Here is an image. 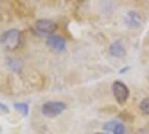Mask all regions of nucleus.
I'll list each match as a JSON object with an SVG mask.
<instances>
[{
	"label": "nucleus",
	"instance_id": "nucleus-12",
	"mask_svg": "<svg viewBox=\"0 0 149 134\" xmlns=\"http://www.w3.org/2000/svg\"><path fill=\"white\" fill-rule=\"evenodd\" d=\"M95 134H108V133H102V132H99V133H95Z\"/></svg>",
	"mask_w": 149,
	"mask_h": 134
},
{
	"label": "nucleus",
	"instance_id": "nucleus-5",
	"mask_svg": "<svg viewBox=\"0 0 149 134\" xmlns=\"http://www.w3.org/2000/svg\"><path fill=\"white\" fill-rule=\"evenodd\" d=\"M46 43L47 45L56 52H63L66 48V41L65 39L58 36V35H51L46 38Z\"/></svg>",
	"mask_w": 149,
	"mask_h": 134
},
{
	"label": "nucleus",
	"instance_id": "nucleus-7",
	"mask_svg": "<svg viewBox=\"0 0 149 134\" xmlns=\"http://www.w3.org/2000/svg\"><path fill=\"white\" fill-rule=\"evenodd\" d=\"M14 106H15V108H17L18 111L22 113L24 116H27L28 115V112H29V106H28V104H26V103H16Z\"/></svg>",
	"mask_w": 149,
	"mask_h": 134
},
{
	"label": "nucleus",
	"instance_id": "nucleus-2",
	"mask_svg": "<svg viewBox=\"0 0 149 134\" xmlns=\"http://www.w3.org/2000/svg\"><path fill=\"white\" fill-rule=\"evenodd\" d=\"M66 108V104L64 102H46L42 106V113L46 117H55L62 114Z\"/></svg>",
	"mask_w": 149,
	"mask_h": 134
},
{
	"label": "nucleus",
	"instance_id": "nucleus-9",
	"mask_svg": "<svg viewBox=\"0 0 149 134\" xmlns=\"http://www.w3.org/2000/svg\"><path fill=\"white\" fill-rule=\"evenodd\" d=\"M128 21H129V23H130L131 26H137V25H139V18H138L137 14H136V12H132V11L128 12Z\"/></svg>",
	"mask_w": 149,
	"mask_h": 134
},
{
	"label": "nucleus",
	"instance_id": "nucleus-4",
	"mask_svg": "<svg viewBox=\"0 0 149 134\" xmlns=\"http://www.w3.org/2000/svg\"><path fill=\"white\" fill-rule=\"evenodd\" d=\"M35 29L42 35H53L57 29V23L51 19H39L35 22Z\"/></svg>",
	"mask_w": 149,
	"mask_h": 134
},
{
	"label": "nucleus",
	"instance_id": "nucleus-8",
	"mask_svg": "<svg viewBox=\"0 0 149 134\" xmlns=\"http://www.w3.org/2000/svg\"><path fill=\"white\" fill-rule=\"evenodd\" d=\"M112 132H113V134H129L126 126L120 122H117V124H116V126H114Z\"/></svg>",
	"mask_w": 149,
	"mask_h": 134
},
{
	"label": "nucleus",
	"instance_id": "nucleus-10",
	"mask_svg": "<svg viewBox=\"0 0 149 134\" xmlns=\"http://www.w3.org/2000/svg\"><path fill=\"white\" fill-rule=\"evenodd\" d=\"M140 110L143 114H147L149 115V97L143 98L140 103Z\"/></svg>",
	"mask_w": 149,
	"mask_h": 134
},
{
	"label": "nucleus",
	"instance_id": "nucleus-6",
	"mask_svg": "<svg viewBox=\"0 0 149 134\" xmlns=\"http://www.w3.org/2000/svg\"><path fill=\"white\" fill-rule=\"evenodd\" d=\"M109 52L114 57H123L126 55V49H125L123 45H122V43L120 40H117V41L112 43L110 48H109Z\"/></svg>",
	"mask_w": 149,
	"mask_h": 134
},
{
	"label": "nucleus",
	"instance_id": "nucleus-11",
	"mask_svg": "<svg viewBox=\"0 0 149 134\" xmlns=\"http://www.w3.org/2000/svg\"><path fill=\"white\" fill-rule=\"evenodd\" d=\"M117 122L118 121H110V122L105 123L104 125H103V130H105V131H113V128L116 126Z\"/></svg>",
	"mask_w": 149,
	"mask_h": 134
},
{
	"label": "nucleus",
	"instance_id": "nucleus-1",
	"mask_svg": "<svg viewBox=\"0 0 149 134\" xmlns=\"http://www.w3.org/2000/svg\"><path fill=\"white\" fill-rule=\"evenodd\" d=\"M22 41V31L18 29H9L5 31L1 37L0 43L7 50H15L19 47Z\"/></svg>",
	"mask_w": 149,
	"mask_h": 134
},
{
	"label": "nucleus",
	"instance_id": "nucleus-3",
	"mask_svg": "<svg viewBox=\"0 0 149 134\" xmlns=\"http://www.w3.org/2000/svg\"><path fill=\"white\" fill-rule=\"evenodd\" d=\"M112 93L119 104H123L129 97V88L125 83L116 81L112 84Z\"/></svg>",
	"mask_w": 149,
	"mask_h": 134
}]
</instances>
